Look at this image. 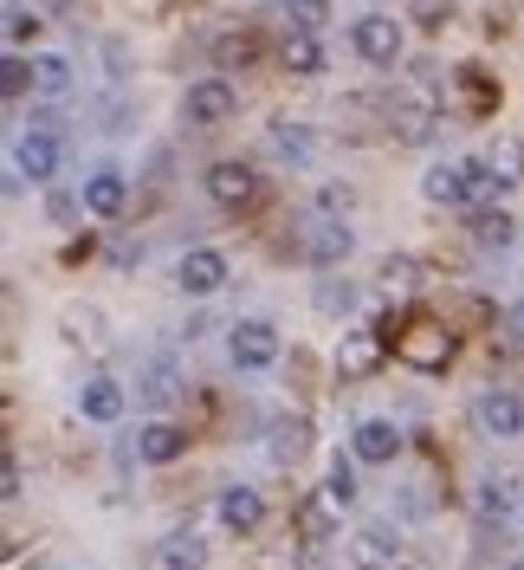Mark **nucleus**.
I'll list each match as a JSON object with an SVG mask.
<instances>
[{"label":"nucleus","instance_id":"f257e3e1","mask_svg":"<svg viewBox=\"0 0 524 570\" xmlns=\"http://www.w3.org/2000/svg\"><path fill=\"white\" fill-rule=\"evenodd\" d=\"M383 344L395 351L402 370H421V376H447V363H454V331L447 318H427V312H388Z\"/></svg>","mask_w":524,"mask_h":570},{"label":"nucleus","instance_id":"f03ea898","mask_svg":"<svg viewBox=\"0 0 524 570\" xmlns=\"http://www.w3.org/2000/svg\"><path fill=\"white\" fill-rule=\"evenodd\" d=\"M279 324H266V318H240L234 331H227V356H234V370L240 376H259V370H273L279 363Z\"/></svg>","mask_w":524,"mask_h":570},{"label":"nucleus","instance_id":"7ed1b4c3","mask_svg":"<svg viewBox=\"0 0 524 570\" xmlns=\"http://www.w3.org/2000/svg\"><path fill=\"white\" fill-rule=\"evenodd\" d=\"M349 46H356V59L363 66H402V20L395 13H363L356 27H349Z\"/></svg>","mask_w":524,"mask_h":570},{"label":"nucleus","instance_id":"20e7f679","mask_svg":"<svg viewBox=\"0 0 524 570\" xmlns=\"http://www.w3.org/2000/svg\"><path fill=\"white\" fill-rule=\"evenodd\" d=\"M59 163H66V142H59V130H27V137L13 142V176L33 181V188H46V181L59 176Z\"/></svg>","mask_w":524,"mask_h":570},{"label":"nucleus","instance_id":"39448f33","mask_svg":"<svg viewBox=\"0 0 524 570\" xmlns=\"http://www.w3.org/2000/svg\"><path fill=\"white\" fill-rule=\"evenodd\" d=\"M253 195H259V176H253V163H240V156H220V163H208V202H214V208L240 214Z\"/></svg>","mask_w":524,"mask_h":570},{"label":"nucleus","instance_id":"423d86ee","mask_svg":"<svg viewBox=\"0 0 524 570\" xmlns=\"http://www.w3.org/2000/svg\"><path fill=\"white\" fill-rule=\"evenodd\" d=\"M349 454L363 466H388L402 454V428L388 422V415H363V422L349 428Z\"/></svg>","mask_w":524,"mask_h":570},{"label":"nucleus","instance_id":"0eeeda50","mask_svg":"<svg viewBox=\"0 0 524 570\" xmlns=\"http://www.w3.org/2000/svg\"><path fill=\"white\" fill-rule=\"evenodd\" d=\"M473 422H479V434L518 441V434H524V395L518 390H486L479 402H473Z\"/></svg>","mask_w":524,"mask_h":570},{"label":"nucleus","instance_id":"6e6552de","mask_svg":"<svg viewBox=\"0 0 524 570\" xmlns=\"http://www.w3.org/2000/svg\"><path fill=\"white\" fill-rule=\"evenodd\" d=\"M227 253H214V247H188L181 253V266H175V285L188 292V298H208V292H220L227 285Z\"/></svg>","mask_w":524,"mask_h":570},{"label":"nucleus","instance_id":"1a4fd4ad","mask_svg":"<svg viewBox=\"0 0 524 570\" xmlns=\"http://www.w3.org/2000/svg\"><path fill=\"white\" fill-rule=\"evenodd\" d=\"M421 195H427L434 208L473 214V181H466V163H427V176H421Z\"/></svg>","mask_w":524,"mask_h":570},{"label":"nucleus","instance_id":"9d476101","mask_svg":"<svg viewBox=\"0 0 524 570\" xmlns=\"http://www.w3.org/2000/svg\"><path fill=\"white\" fill-rule=\"evenodd\" d=\"M78 208L91 214V220H117V214L130 208V181L117 176V169H91L85 188H78Z\"/></svg>","mask_w":524,"mask_h":570},{"label":"nucleus","instance_id":"9b49d317","mask_svg":"<svg viewBox=\"0 0 524 570\" xmlns=\"http://www.w3.org/2000/svg\"><path fill=\"white\" fill-rule=\"evenodd\" d=\"M181 110H188V124H227L234 117V85L227 78H195L181 91Z\"/></svg>","mask_w":524,"mask_h":570},{"label":"nucleus","instance_id":"f8f14e48","mask_svg":"<svg viewBox=\"0 0 524 570\" xmlns=\"http://www.w3.org/2000/svg\"><path fill=\"white\" fill-rule=\"evenodd\" d=\"M220 525L234 538L266 532V493H259V487H227V493H220Z\"/></svg>","mask_w":524,"mask_h":570},{"label":"nucleus","instance_id":"ddd939ff","mask_svg":"<svg viewBox=\"0 0 524 570\" xmlns=\"http://www.w3.org/2000/svg\"><path fill=\"white\" fill-rule=\"evenodd\" d=\"M349 247H356V234H349V220H330V214H312V234H305V253H312V266H344Z\"/></svg>","mask_w":524,"mask_h":570},{"label":"nucleus","instance_id":"4468645a","mask_svg":"<svg viewBox=\"0 0 524 570\" xmlns=\"http://www.w3.org/2000/svg\"><path fill=\"white\" fill-rule=\"evenodd\" d=\"M181 454H188V422H142V434H137L142 466H169Z\"/></svg>","mask_w":524,"mask_h":570},{"label":"nucleus","instance_id":"2eb2a0df","mask_svg":"<svg viewBox=\"0 0 524 570\" xmlns=\"http://www.w3.org/2000/svg\"><path fill=\"white\" fill-rule=\"evenodd\" d=\"M78 415L98 422V428L123 422V383H117V376H85V390H78Z\"/></svg>","mask_w":524,"mask_h":570},{"label":"nucleus","instance_id":"dca6fc26","mask_svg":"<svg viewBox=\"0 0 524 570\" xmlns=\"http://www.w3.org/2000/svg\"><path fill=\"white\" fill-rule=\"evenodd\" d=\"M383 356H388L383 331H349L344 344H337V370H344V376H369Z\"/></svg>","mask_w":524,"mask_h":570},{"label":"nucleus","instance_id":"f3484780","mask_svg":"<svg viewBox=\"0 0 524 570\" xmlns=\"http://www.w3.org/2000/svg\"><path fill=\"white\" fill-rule=\"evenodd\" d=\"M33 85L46 98H66L71 85H78V66H71L66 52H33Z\"/></svg>","mask_w":524,"mask_h":570},{"label":"nucleus","instance_id":"a211bd4d","mask_svg":"<svg viewBox=\"0 0 524 570\" xmlns=\"http://www.w3.org/2000/svg\"><path fill=\"white\" fill-rule=\"evenodd\" d=\"M273 149H279L285 163H298V169H305V163L317 156V130H312V124H291V117H279V124H273Z\"/></svg>","mask_w":524,"mask_h":570},{"label":"nucleus","instance_id":"6ab92c4d","mask_svg":"<svg viewBox=\"0 0 524 570\" xmlns=\"http://www.w3.org/2000/svg\"><path fill=\"white\" fill-rule=\"evenodd\" d=\"M156 564L162 570H208V544H201L195 532H169L162 551H156Z\"/></svg>","mask_w":524,"mask_h":570},{"label":"nucleus","instance_id":"aec40b11","mask_svg":"<svg viewBox=\"0 0 524 570\" xmlns=\"http://www.w3.org/2000/svg\"><path fill=\"white\" fill-rule=\"evenodd\" d=\"M388 124H395V137H402V142H427L434 110L421 105V98H395V105H388Z\"/></svg>","mask_w":524,"mask_h":570},{"label":"nucleus","instance_id":"412c9836","mask_svg":"<svg viewBox=\"0 0 524 570\" xmlns=\"http://www.w3.org/2000/svg\"><path fill=\"white\" fill-rule=\"evenodd\" d=\"M324 66H330V59H324V39H317V33H291V39H285V71L317 78Z\"/></svg>","mask_w":524,"mask_h":570},{"label":"nucleus","instance_id":"4be33fe9","mask_svg":"<svg viewBox=\"0 0 524 570\" xmlns=\"http://www.w3.org/2000/svg\"><path fill=\"white\" fill-rule=\"evenodd\" d=\"M486 169H492V181H498V195H505V188H518V181H524V142L505 137V142L486 156Z\"/></svg>","mask_w":524,"mask_h":570},{"label":"nucleus","instance_id":"5701e85b","mask_svg":"<svg viewBox=\"0 0 524 570\" xmlns=\"http://www.w3.org/2000/svg\"><path fill=\"white\" fill-rule=\"evenodd\" d=\"M454 85H459V98H466V117H492L498 110V85H492L486 71H459Z\"/></svg>","mask_w":524,"mask_h":570},{"label":"nucleus","instance_id":"b1692460","mask_svg":"<svg viewBox=\"0 0 524 570\" xmlns=\"http://www.w3.org/2000/svg\"><path fill=\"white\" fill-rule=\"evenodd\" d=\"M473 505H479V525H505V519L518 512V493H512L505 480H486V487H479V499H473Z\"/></svg>","mask_w":524,"mask_h":570},{"label":"nucleus","instance_id":"393cba45","mask_svg":"<svg viewBox=\"0 0 524 570\" xmlns=\"http://www.w3.org/2000/svg\"><path fill=\"white\" fill-rule=\"evenodd\" d=\"M473 234H479V247H512V240H518V220H512V214L505 208H486V214H473Z\"/></svg>","mask_w":524,"mask_h":570},{"label":"nucleus","instance_id":"a878e982","mask_svg":"<svg viewBox=\"0 0 524 570\" xmlns=\"http://www.w3.org/2000/svg\"><path fill=\"white\" fill-rule=\"evenodd\" d=\"M305 448H312V422H298V415H291V422L273 428V454H279V461H298Z\"/></svg>","mask_w":524,"mask_h":570},{"label":"nucleus","instance_id":"bb28decb","mask_svg":"<svg viewBox=\"0 0 524 570\" xmlns=\"http://www.w3.org/2000/svg\"><path fill=\"white\" fill-rule=\"evenodd\" d=\"M324 499H330V505H349V499H356V461H344V454L330 461V473H324Z\"/></svg>","mask_w":524,"mask_h":570},{"label":"nucleus","instance_id":"cd10ccee","mask_svg":"<svg viewBox=\"0 0 524 570\" xmlns=\"http://www.w3.org/2000/svg\"><path fill=\"white\" fill-rule=\"evenodd\" d=\"M285 13H291L298 33H324L330 27V0H285Z\"/></svg>","mask_w":524,"mask_h":570},{"label":"nucleus","instance_id":"c85d7f7f","mask_svg":"<svg viewBox=\"0 0 524 570\" xmlns=\"http://www.w3.org/2000/svg\"><path fill=\"white\" fill-rule=\"evenodd\" d=\"M7 39H13V52H20L27 39H39V13L27 0H7Z\"/></svg>","mask_w":524,"mask_h":570},{"label":"nucleus","instance_id":"c756f323","mask_svg":"<svg viewBox=\"0 0 524 570\" xmlns=\"http://www.w3.org/2000/svg\"><path fill=\"white\" fill-rule=\"evenodd\" d=\"M415 279H421V259H408V253H388L383 292H415Z\"/></svg>","mask_w":524,"mask_h":570},{"label":"nucleus","instance_id":"7c9ffc66","mask_svg":"<svg viewBox=\"0 0 524 570\" xmlns=\"http://www.w3.org/2000/svg\"><path fill=\"white\" fill-rule=\"evenodd\" d=\"M27 85H33V59H20V52H13V59L0 66V91H7V98H20Z\"/></svg>","mask_w":524,"mask_h":570},{"label":"nucleus","instance_id":"2f4dec72","mask_svg":"<svg viewBox=\"0 0 524 570\" xmlns=\"http://www.w3.org/2000/svg\"><path fill=\"white\" fill-rule=\"evenodd\" d=\"M142 395H149V402H169V395H175V363H149V376H142Z\"/></svg>","mask_w":524,"mask_h":570},{"label":"nucleus","instance_id":"473e14b6","mask_svg":"<svg viewBox=\"0 0 524 570\" xmlns=\"http://www.w3.org/2000/svg\"><path fill=\"white\" fill-rule=\"evenodd\" d=\"M317 305H324V312H349V305H356L349 279H344V285H337V279H324V285H317Z\"/></svg>","mask_w":524,"mask_h":570},{"label":"nucleus","instance_id":"72a5a7b5","mask_svg":"<svg viewBox=\"0 0 524 570\" xmlns=\"http://www.w3.org/2000/svg\"><path fill=\"white\" fill-rule=\"evenodd\" d=\"M349 202H356V195H349L344 181H330V188H324V195H317V208L330 214V220H344V214H337V208H349Z\"/></svg>","mask_w":524,"mask_h":570},{"label":"nucleus","instance_id":"f704fd0d","mask_svg":"<svg viewBox=\"0 0 524 570\" xmlns=\"http://www.w3.org/2000/svg\"><path fill=\"white\" fill-rule=\"evenodd\" d=\"M447 13H454V0H415V20H421V27H441Z\"/></svg>","mask_w":524,"mask_h":570},{"label":"nucleus","instance_id":"c9c22d12","mask_svg":"<svg viewBox=\"0 0 524 570\" xmlns=\"http://www.w3.org/2000/svg\"><path fill=\"white\" fill-rule=\"evenodd\" d=\"M246 59H253V39H227V46H220V66H246Z\"/></svg>","mask_w":524,"mask_h":570},{"label":"nucleus","instance_id":"e433bc0d","mask_svg":"<svg viewBox=\"0 0 524 570\" xmlns=\"http://www.w3.org/2000/svg\"><path fill=\"white\" fill-rule=\"evenodd\" d=\"M395 551V538L388 532H363V558H388Z\"/></svg>","mask_w":524,"mask_h":570},{"label":"nucleus","instance_id":"4c0bfd02","mask_svg":"<svg viewBox=\"0 0 524 570\" xmlns=\"http://www.w3.org/2000/svg\"><path fill=\"white\" fill-rule=\"evenodd\" d=\"M512 331H518V337H524V305H518V312H512Z\"/></svg>","mask_w":524,"mask_h":570},{"label":"nucleus","instance_id":"58836bf2","mask_svg":"<svg viewBox=\"0 0 524 570\" xmlns=\"http://www.w3.org/2000/svg\"><path fill=\"white\" fill-rule=\"evenodd\" d=\"M512 570H524V558H518V564H512Z\"/></svg>","mask_w":524,"mask_h":570}]
</instances>
